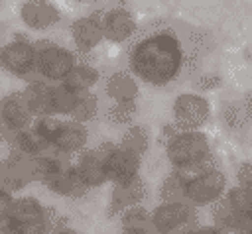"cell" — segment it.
Returning <instances> with one entry per match:
<instances>
[{"label": "cell", "mask_w": 252, "mask_h": 234, "mask_svg": "<svg viewBox=\"0 0 252 234\" xmlns=\"http://www.w3.org/2000/svg\"><path fill=\"white\" fill-rule=\"evenodd\" d=\"M181 63V47L177 39L165 31L142 39L130 55V65L134 73L150 85H165L175 79Z\"/></svg>", "instance_id": "1"}, {"label": "cell", "mask_w": 252, "mask_h": 234, "mask_svg": "<svg viewBox=\"0 0 252 234\" xmlns=\"http://www.w3.org/2000/svg\"><path fill=\"white\" fill-rule=\"evenodd\" d=\"M35 45L24 37H16L0 47V69L16 75V77H28V75H39L35 69Z\"/></svg>", "instance_id": "3"}, {"label": "cell", "mask_w": 252, "mask_h": 234, "mask_svg": "<svg viewBox=\"0 0 252 234\" xmlns=\"http://www.w3.org/2000/svg\"><path fill=\"white\" fill-rule=\"evenodd\" d=\"M167 159L173 167H181L187 163H193L207 153H211L209 140L199 130H179L167 144H165Z\"/></svg>", "instance_id": "2"}, {"label": "cell", "mask_w": 252, "mask_h": 234, "mask_svg": "<svg viewBox=\"0 0 252 234\" xmlns=\"http://www.w3.org/2000/svg\"><path fill=\"white\" fill-rule=\"evenodd\" d=\"M238 181H240V185L252 187V165H250V163H244V165L238 169Z\"/></svg>", "instance_id": "33"}, {"label": "cell", "mask_w": 252, "mask_h": 234, "mask_svg": "<svg viewBox=\"0 0 252 234\" xmlns=\"http://www.w3.org/2000/svg\"><path fill=\"white\" fill-rule=\"evenodd\" d=\"M96 96L89 90V88H81L77 90V96H75V104H73V110H71V118L73 120H79V122H87L91 118H94L96 114Z\"/></svg>", "instance_id": "23"}, {"label": "cell", "mask_w": 252, "mask_h": 234, "mask_svg": "<svg viewBox=\"0 0 252 234\" xmlns=\"http://www.w3.org/2000/svg\"><path fill=\"white\" fill-rule=\"evenodd\" d=\"M209 102L199 94H179L173 102V118L183 130H197L209 120Z\"/></svg>", "instance_id": "6"}, {"label": "cell", "mask_w": 252, "mask_h": 234, "mask_svg": "<svg viewBox=\"0 0 252 234\" xmlns=\"http://www.w3.org/2000/svg\"><path fill=\"white\" fill-rule=\"evenodd\" d=\"M18 128L10 126L6 120L0 118V144H8V146H14L16 138H18Z\"/></svg>", "instance_id": "31"}, {"label": "cell", "mask_w": 252, "mask_h": 234, "mask_svg": "<svg viewBox=\"0 0 252 234\" xmlns=\"http://www.w3.org/2000/svg\"><path fill=\"white\" fill-rule=\"evenodd\" d=\"M140 169V155L132 149H126L122 146L112 147L106 155V175L108 181L120 183L126 179H132L138 175Z\"/></svg>", "instance_id": "9"}, {"label": "cell", "mask_w": 252, "mask_h": 234, "mask_svg": "<svg viewBox=\"0 0 252 234\" xmlns=\"http://www.w3.org/2000/svg\"><path fill=\"white\" fill-rule=\"evenodd\" d=\"M24 98L33 112V116L39 114H53V102H51V87L43 81H33L30 83L24 90Z\"/></svg>", "instance_id": "18"}, {"label": "cell", "mask_w": 252, "mask_h": 234, "mask_svg": "<svg viewBox=\"0 0 252 234\" xmlns=\"http://www.w3.org/2000/svg\"><path fill=\"white\" fill-rule=\"evenodd\" d=\"M148 144H150V134H148V128H144V126H132V128H128L124 132V136H122V142H120L122 147L132 149L138 155H142L148 149Z\"/></svg>", "instance_id": "26"}, {"label": "cell", "mask_w": 252, "mask_h": 234, "mask_svg": "<svg viewBox=\"0 0 252 234\" xmlns=\"http://www.w3.org/2000/svg\"><path fill=\"white\" fill-rule=\"evenodd\" d=\"M87 144V128L83 126V122L79 120H67L61 122L59 130L55 132V136L51 138V146L53 149L61 151V153H73L83 149Z\"/></svg>", "instance_id": "14"}, {"label": "cell", "mask_w": 252, "mask_h": 234, "mask_svg": "<svg viewBox=\"0 0 252 234\" xmlns=\"http://www.w3.org/2000/svg\"><path fill=\"white\" fill-rule=\"evenodd\" d=\"M120 222L126 232H148L150 228H154L152 214L140 205H132V206L124 208Z\"/></svg>", "instance_id": "21"}, {"label": "cell", "mask_w": 252, "mask_h": 234, "mask_svg": "<svg viewBox=\"0 0 252 234\" xmlns=\"http://www.w3.org/2000/svg\"><path fill=\"white\" fill-rule=\"evenodd\" d=\"M108 120L116 126L120 124H128L134 120L136 116V102L134 100H114V104L108 108L106 112Z\"/></svg>", "instance_id": "28"}, {"label": "cell", "mask_w": 252, "mask_h": 234, "mask_svg": "<svg viewBox=\"0 0 252 234\" xmlns=\"http://www.w3.org/2000/svg\"><path fill=\"white\" fill-rule=\"evenodd\" d=\"M193 218V206L189 201L181 203H163L152 212V224L159 232L177 230Z\"/></svg>", "instance_id": "10"}, {"label": "cell", "mask_w": 252, "mask_h": 234, "mask_svg": "<svg viewBox=\"0 0 252 234\" xmlns=\"http://www.w3.org/2000/svg\"><path fill=\"white\" fill-rule=\"evenodd\" d=\"M224 175L219 169H211L187 179V201L191 205L215 203L224 191Z\"/></svg>", "instance_id": "7"}, {"label": "cell", "mask_w": 252, "mask_h": 234, "mask_svg": "<svg viewBox=\"0 0 252 234\" xmlns=\"http://www.w3.org/2000/svg\"><path fill=\"white\" fill-rule=\"evenodd\" d=\"M226 199H228V203L232 205L234 210H238L240 214L252 218V187L238 185V187L230 189Z\"/></svg>", "instance_id": "27"}, {"label": "cell", "mask_w": 252, "mask_h": 234, "mask_svg": "<svg viewBox=\"0 0 252 234\" xmlns=\"http://www.w3.org/2000/svg\"><path fill=\"white\" fill-rule=\"evenodd\" d=\"M12 147H16V149H20V151H24L28 155H41V153H47V149L53 147V146L43 134H39L30 124L28 128H22L18 132V138H16Z\"/></svg>", "instance_id": "19"}, {"label": "cell", "mask_w": 252, "mask_h": 234, "mask_svg": "<svg viewBox=\"0 0 252 234\" xmlns=\"http://www.w3.org/2000/svg\"><path fill=\"white\" fill-rule=\"evenodd\" d=\"M219 85H220V77H217V75H203L195 83V88H199V90H211V88H215Z\"/></svg>", "instance_id": "32"}, {"label": "cell", "mask_w": 252, "mask_h": 234, "mask_svg": "<svg viewBox=\"0 0 252 234\" xmlns=\"http://www.w3.org/2000/svg\"><path fill=\"white\" fill-rule=\"evenodd\" d=\"M102 31H104V37L110 39V41H126L134 29H136V22L132 18V14L126 10V8H112L108 10L102 20Z\"/></svg>", "instance_id": "16"}, {"label": "cell", "mask_w": 252, "mask_h": 234, "mask_svg": "<svg viewBox=\"0 0 252 234\" xmlns=\"http://www.w3.org/2000/svg\"><path fill=\"white\" fill-rule=\"evenodd\" d=\"M71 37H73L75 45L79 47V51L94 49L100 43V39L104 37L100 20L94 18V16H87V18L75 20L71 24Z\"/></svg>", "instance_id": "17"}, {"label": "cell", "mask_w": 252, "mask_h": 234, "mask_svg": "<svg viewBox=\"0 0 252 234\" xmlns=\"http://www.w3.org/2000/svg\"><path fill=\"white\" fill-rule=\"evenodd\" d=\"M32 126L51 142V138L55 136V132H57V130H59V126H61V120H59V118H55L53 114H39V116H35V118H33Z\"/></svg>", "instance_id": "29"}, {"label": "cell", "mask_w": 252, "mask_h": 234, "mask_svg": "<svg viewBox=\"0 0 252 234\" xmlns=\"http://www.w3.org/2000/svg\"><path fill=\"white\" fill-rule=\"evenodd\" d=\"M14 206V197L10 195L8 189L0 187V230L8 232V218Z\"/></svg>", "instance_id": "30"}, {"label": "cell", "mask_w": 252, "mask_h": 234, "mask_svg": "<svg viewBox=\"0 0 252 234\" xmlns=\"http://www.w3.org/2000/svg\"><path fill=\"white\" fill-rule=\"evenodd\" d=\"M112 144H100L94 149H87L79 155L77 161V171L81 173L83 181L89 187H100L104 181H108L106 175V155L112 149Z\"/></svg>", "instance_id": "8"}, {"label": "cell", "mask_w": 252, "mask_h": 234, "mask_svg": "<svg viewBox=\"0 0 252 234\" xmlns=\"http://www.w3.org/2000/svg\"><path fill=\"white\" fill-rule=\"evenodd\" d=\"M0 118L6 120L10 126L22 130V128H28L35 116L30 110L24 98V92H12L0 98Z\"/></svg>", "instance_id": "15"}, {"label": "cell", "mask_w": 252, "mask_h": 234, "mask_svg": "<svg viewBox=\"0 0 252 234\" xmlns=\"http://www.w3.org/2000/svg\"><path fill=\"white\" fill-rule=\"evenodd\" d=\"M20 18L30 29H47L59 20V10L49 0H26L20 8Z\"/></svg>", "instance_id": "12"}, {"label": "cell", "mask_w": 252, "mask_h": 234, "mask_svg": "<svg viewBox=\"0 0 252 234\" xmlns=\"http://www.w3.org/2000/svg\"><path fill=\"white\" fill-rule=\"evenodd\" d=\"M0 187H2V185H0Z\"/></svg>", "instance_id": "36"}, {"label": "cell", "mask_w": 252, "mask_h": 234, "mask_svg": "<svg viewBox=\"0 0 252 234\" xmlns=\"http://www.w3.org/2000/svg\"><path fill=\"white\" fill-rule=\"evenodd\" d=\"M43 185L47 189H51L53 193L57 195H63V197H73V199H79L83 197L91 187L83 181L81 173L77 171V167H71V165H61L55 173H51Z\"/></svg>", "instance_id": "11"}, {"label": "cell", "mask_w": 252, "mask_h": 234, "mask_svg": "<svg viewBox=\"0 0 252 234\" xmlns=\"http://www.w3.org/2000/svg\"><path fill=\"white\" fill-rule=\"evenodd\" d=\"M45 206L33 197L14 199V206L8 218V232H45Z\"/></svg>", "instance_id": "5"}, {"label": "cell", "mask_w": 252, "mask_h": 234, "mask_svg": "<svg viewBox=\"0 0 252 234\" xmlns=\"http://www.w3.org/2000/svg\"><path fill=\"white\" fill-rule=\"evenodd\" d=\"M75 2H93V0H75Z\"/></svg>", "instance_id": "34"}, {"label": "cell", "mask_w": 252, "mask_h": 234, "mask_svg": "<svg viewBox=\"0 0 252 234\" xmlns=\"http://www.w3.org/2000/svg\"><path fill=\"white\" fill-rule=\"evenodd\" d=\"M106 94L112 100H134L138 94V85L134 77L126 71H118L106 81Z\"/></svg>", "instance_id": "20"}, {"label": "cell", "mask_w": 252, "mask_h": 234, "mask_svg": "<svg viewBox=\"0 0 252 234\" xmlns=\"http://www.w3.org/2000/svg\"><path fill=\"white\" fill-rule=\"evenodd\" d=\"M96 81H98V71L87 63H79L73 65V69L63 77L61 83L69 85L75 90H81V88H91Z\"/></svg>", "instance_id": "22"}, {"label": "cell", "mask_w": 252, "mask_h": 234, "mask_svg": "<svg viewBox=\"0 0 252 234\" xmlns=\"http://www.w3.org/2000/svg\"><path fill=\"white\" fill-rule=\"evenodd\" d=\"M0 33H2V24H0Z\"/></svg>", "instance_id": "35"}, {"label": "cell", "mask_w": 252, "mask_h": 234, "mask_svg": "<svg viewBox=\"0 0 252 234\" xmlns=\"http://www.w3.org/2000/svg\"><path fill=\"white\" fill-rule=\"evenodd\" d=\"M159 197H161L163 203H181V201H187V179L183 175H179L177 171H173L161 183Z\"/></svg>", "instance_id": "24"}, {"label": "cell", "mask_w": 252, "mask_h": 234, "mask_svg": "<svg viewBox=\"0 0 252 234\" xmlns=\"http://www.w3.org/2000/svg\"><path fill=\"white\" fill-rule=\"evenodd\" d=\"M77 90L71 88L65 83H59L51 87V102H53V114H71L75 104Z\"/></svg>", "instance_id": "25"}, {"label": "cell", "mask_w": 252, "mask_h": 234, "mask_svg": "<svg viewBox=\"0 0 252 234\" xmlns=\"http://www.w3.org/2000/svg\"><path fill=\"white\" fill-rule=\"evenodd\" d=\"M144 197H146V183H144L138 175L132 177V179L114 183L108 212H110V214L122 212L124 208H128V206H132V205H138Z\"/></svg>", "instance_id": "13"}, {"label": "cell", "mask_w": 252, "mask_h": 234, "mask_svg": "<svg viewBox=\"0 0 252 234\" xmlns=\"http://www.w3.org/2000/svg\"><path fill=\"white\" fill-rule=\"evenodd\" d=\"M35 45V69L43 79L63 81V77L73 69L75 55L65 47L53 45L51 41H37Z\"/></svg>", "instance_id": "4"}]
</instances>
